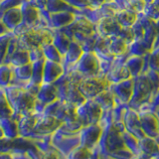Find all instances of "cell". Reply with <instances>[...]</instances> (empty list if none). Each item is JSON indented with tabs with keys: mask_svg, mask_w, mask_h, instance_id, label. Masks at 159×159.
<instances>
[{
	"mask_svg": "<svg viewBox=\"0 0 159 159\" xmlns=\"http://www.w3.org/2000/svg\"><path fill=\"white\" fill-rule=\"evenodd\" d=\"M63 72L62 66L60 64L50 60H45L43 67V79L47 83H51L59 78L60 75Z\"/></svg>",
	"mask_w": 159,
	"mask_h": 159,
	"instance_id": "cell-1",
	"label": "cell"
},
{
	"mask_svg": "<svg viewBox=\"0 0 159 159\" xmlns=\"http://www.w3.org/2000/svg\"><path fill=\"white\" fill-rule=\"evenodd\" d=\"M99 33L102 34L103 37H116L113 35L116 34V31L120 32L121 26L118 24L116 20H113L111 18H104L102 19L101 23H99Z\"/></svg>",
	"mask_w": 159,
	"mask_h": 159,
	"instance_id": "cell-2",
	"label": "cell"
},
{
	"mask_svg": "<svg viewBox=\"0 0 159 159\" xmlns=\"http://www.w3.org/2000/svg\"><path fill=\"white\" fill-rule=\"evenodd\" d=\"M22 21V11L21 8L13 7L6 11L3 16V23L8 29L16 27Z\"/></svg>",
	"mask_w": 159,
	"mask_h": 159,
	"instance_id": "cell-3",
	"label": "cell"
},
{
	"mask_svg": "<svg viewBox=\"0 0 159 159\" xmlns=\"http://www.w3.org/2000/svg\"><path fill=\"white\" fill-rule=\"evenodd\" d=\"M80 71L86 74H93L97 72L98 63L97 60L94 59L92 55H86L83 59L80 60Z\"/></svg>",
	"mask_w": 159,
	"mask_h": 159,
	"instance_id": "cell-4",
	"label": "cell"
},
{
	"mask_svg": "<svg viewBox=\"0 0 159 159\" xmlns=\"http://www.w3.org/2000/svg\"><path fill=\"white\" fill-rule=\"evenodd\" d=\"M52 24L55 27H63L70 24L74 20V15L71 12L61 11L55 12L52 16Z\"/></svg>",
	"mask_w": 159,
	"mask_h": 159,
	"instance_id": "cell-5",
	"label": "cell"
},
{
	"mask_svg": "<svg viewBox=\"0 0 159 159\" xmlns=\"http://www.w3.org/2000/svg\"><path fill=\"white\" fill-rule=\"evenodd\" d=\"M116 21L120 26L127 27L131 26L132 24L136 21V14L133 11H128V10H123V11L116 13Z\"/></svg>",
	"mask_w": 159,
	"mask_h": 159,
	"instance_id": "cell-6",
	"label": "cell"
},
{
	"mask_svg": "<svg viewBox=\"0 0 159 159\" xmlns=\"http://www.w3.org/2000/svg\"><path fill=\"white\" fill-rule=\"evenodd\" d=\"M45 55H46L48 58L47 60H50V61L59 63L60 60H61V54H60L58 49L55 47L52 43L46 45V46L44 47V56Z\"/></svg>",
	"mask_w": 159,
	"mask_h": 159,
	"instance_id": "cell-7",
	"label": "cell"
},
{
	"mask_svg": "<svg viewBox=\"0 0 159 159\" xmlns=\"http://www.w3.org/2000/svg\"><path fill=\"white\" fill-rule=\"evenodd\" d=\"M29 53L27 51H24V50L14 52V55L11 59V63L16 65V66H22V65L29 63Z\"/></svg>",
	"mask_w": 159,
	"mask_h": 159,
	"instance_id": "cell-8",
	"label": "cell"
},
{
	"mask_svg": "<svg viewBox=\"0 0 159 159\" xmlns=\"http://www.w3.org/2000/svg\"><path fill=\"white\" fill-rule=\"evenodd\" d=\"M125 42L121 38L117 37L111 43V45L108 46V49L111 50V52H113V54H122L125 51Z\"/></svg>",
	"mask_w": 159,
	"mask_h": 159,
	"instance_id": "cell-9",
	"label": "cell"
},
{
	"mask_svg": "<svg viewBox=\"0 0 159 159\" xmlns=\"http://www.w3.org/2000/svg\"><path fill=\"white\" fill-rule=\"evenodd\" d=\"M76 31L80 34L84 35V36H89L93 32V26L87 20H81L76 25Z\"/></svg>",
	"mask_w": 159,
	"mask_h": 159,
	"instance_id": "cell-10",
	"label": "cell"
},
{
	"mask_svg": "<svg viewBox=\"0 0 159 159\" xmlns=\"http://www.w3.org/2000/svg\"><path fill=\"white\" fill-rule=\"evenodd\" d=\"M32 71L33 68L29 63L22 65V66H18V68L16 69V73L17 76L19 78H21L23 80L25 79H31L32 77Z\"/></svg>",
	"mask_w": 159,
	"mask_h": 159,
	"instance_id": "cell-11",
	"label": "cell"
},
{
	"mask_svg": "<svg viewBox=\"0 0 159 159\" xmlns=\"http://www.w3.org/2000/svg\"><path fill=\"white\" fill-rule=\"evenodd\" d=\"M80 51H82V50H81V47L79 46V44H75V43L70 44V47L67 51L68 59L70 58L69 62H78V60L82 54H79V53L76 54V52H80Z\"/></svg>",
	"mask_w": 159,
	"mask_h": 159,
	"instance_id": "cell-12",
	"label": "cell"
},
{
	"mask_svg": "<svg viewBox=\"0 0 159 159\" xmlns=\"http://www.w3.org/2000/svg\"><path fill=\"white\" fill-rule=\"evenodd\" d=\"M11 76V71L7 66H0V84H7Z\"/></svg>",
	"mask_w": 159,
	"mask_h": 159,
	"instance_id": "cell-13",
	"label": "cell"
},
{
	"mask_svg": "<svg viewBox=\"0 0 159 159\" xmlns=\"http://www.w3.org/2000/svg\"><path fill=\"white\" fill-rule=\"evenodd\" d=\"M89 4H91L92 6H101V5L106 1V0H87Z\"/></svg>",
	"mask_w": 159,
	"mask_h": 159,
	"instance_id": "cell-14",
	"label": "cell"
},
{
	"mask_svg": "<svg viewBox=\"0 0 159 159\" xmlns=\"http://www.w3.org/2000/svg\"><path fill=\"white\" fill-rule=\"evenodd\" d=\"M7 29L8 28L5 26V24L3 22H0V36L3 35V34H5V32L7 31Z\"/></svg>",
	"mask_w": 159,
	"mask_h": 159,
	"instance_id": "cell-15",
	"label": "cell"
}]
</instances>
